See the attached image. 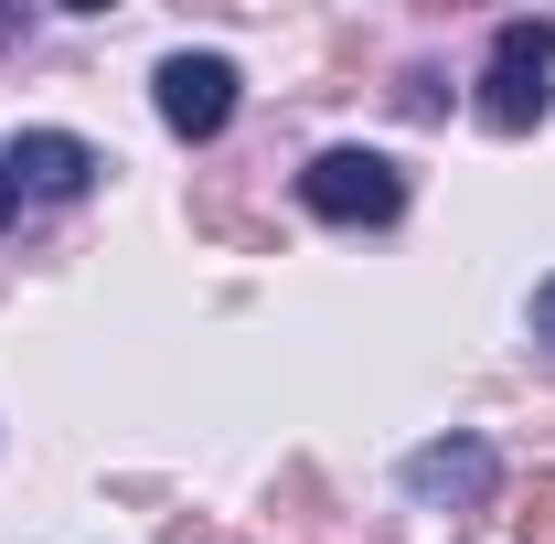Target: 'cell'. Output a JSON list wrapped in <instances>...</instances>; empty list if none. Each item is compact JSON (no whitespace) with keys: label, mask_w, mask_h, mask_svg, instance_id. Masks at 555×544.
Here are the masks:
<instances>
[{"label":"cell","mask_w":555,"mask_h":544,"mask_svg":"<svg viewBox=\"0 0 555 544\" xmlns=\"http://www.w3.org/2000/svg\"><path fill=\"white\" fill-rule=\"evenodd\" d=\"M299 204L321 213V224H396L406 213V171L385 150H321L299 171Z\"/></svg>","instance_id":"6da1fadb"},{"label":"cell","mask_w":555,"mask_h":544,"mask_svg":"<svg viewBox=\"0 0 555 544\" xmlns=\"http://www.w3.org/2000/svg\"><path fill=\"white\" fill-rule=\"evenodd\" d=\"M545 75H555V22H502L491 33V75H481V118L502 139H524L545 118V96H555Z\"/></svg>","instance_id":"7a4b0ae2"},{"label":"cell","mask_w":555,"mask_h":544,"mask_svg":"<svg viewBox=\"0 0 555 544\" xmlns=\"http://www.w3.org/2000/svg\"><path fill=\"white\" fill-rule=\"evenodd\" d=\"M160 118L182 139H224V118H235V65L224 54H160Z\"/></svg>","instance_id":"3957f363"},{"label":"cell","mask_w":555,"mask_h":544,"mask_svg":"<svg viewBox=\"0 0 555 544\" xmlns=\"http://www.w3.org/2000/svg\"><path fill=\"white\" fill-rule=\"evenodd\" d=\"M0 171H11V193H33V204H75L107 160H96L86 139H65V129H22L11 150H0Z\"/></svg>","instance_id":"277c9868"},{"label":"cell","mask_w":555,"mask_h":544,"mask_svg":"<svg viewBox=\"0 0 555 544\" xmlns=\"http://www.w3.org/2000/svg\"><path fill=\"white\" fill-rule=\"evenodd\" d=\"M406 491L427 513H470V502H491V449L481 438H427L406 459Z\"/></svg>","instance_id":"5b68a950"},{"label":"cell","mask_w":555,"mask_h":544,"mask_svg":"<svg viewBox=\"0 0 555 544\" xmlns=\"http://www.w3.org/2000/svg\"><path fill=\"white\" fill-rule=\"evenodd\" d=\"M513 544H555V470L524 480V502H513Z\"/></svg>","instance_id":"8992f818"},{"label":"cell","mask_w":555,"mask_h":544,"mask_svg":"<svg viewBox=\"0 0 555 544\" xmlns=\"http://www.w3.org/2000/svg\"><path fill=\"white\" fill-rule=\"evenodd\" d=\"M534 332L555 341V277H545V288H534Z\"/></svg>","instance_id":"52a82bcc"},{"label":"cell","mask_w":555,"mask_h":544,"mask_svg":"<svg viewBox=\"0 0 555 544\" xmlns=\"http://www.w3.org/2000/svg\"><path fill=\"white\" fill-rule=\"evenodd\" d=\"M11 204H22V193H11V171H0V224H11Z\"/></svg>","instance_id":"ba28073f"}]
</instances>
